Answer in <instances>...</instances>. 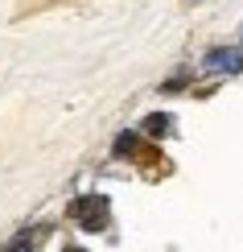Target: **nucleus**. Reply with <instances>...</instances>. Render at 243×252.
Here are the masks:
<instances>
[{
    "label": "nucleus",
    "mask_w": 243,
    "mask_h": 252,
    "mask_svg": "<svg viewBox=\"0 0 243 252\" xmlns=\"http://www.w3.org/2000/svg\"><path fill=\"white\" fill-rule=\"evenodd\" d=\"M75 219H82V227H91V232H99L103 223H108V198H79L75 203Z\"/></svg>",
    "instance_id": "f257e3e1"
},
{
    "label": "nucleus",
    "mask_w": 243,
    "mask_h": 252,
    "mask_svg": "<svg viewBox=\"0 0 243 252\" xmlns=\"http://www.w3.org/2000/svg\"><path fill=\"white\" fill-rule=\"evenodd\" d=\"M206 70H215V75H235L239 70V50H210Z\"/></svg>",
    "instance_id": "f03ea898"
},
{
    "label": "nucleus",
    "mask_w": 243,
    "mask_h": 252,
    "mask_svg": "<svg viewBox=\"0 0 243 252\" xmlns=\"http://www.w3.org/2000/svg\"><path fill=\"white\" fill-rule=\"evenodd\" d=\"M37 240H41V232H37V227H33V232H25V236H17L13 244H8V248H0V252H29V248L37 244Z\"/></svg>",
    "instance_id": "7ed1b4c3"
},
{
    "label": "nucleus",
    "mask_w": 243,
    "mask_h": 252,
    "mask_svg": "<svg viewBox=\"0 0 243 252\" xmlns=\"http://www.w3.org/2000/svg\"><path fill=\"white\" fill-rule=\"evenodd\" d=\"M169 128V116H149V120H144V132H153V136H161Z\"/></svg>",
    "instance_id": "20e7f679"
},
{
    "label": "nucleus",
    "mask_w": 243,
    "mask_h": 252,
    "mask_svg": "<svg viewBox=\"0 0 243 252\" xmlns=\"http://www.w3.org/2000/svg\"><path fill=\"white\" fill-rule=\"evenodd\" d=\"M66 252H79V248H66Z\"/></svg>",
    "instance_id": "39448f33"
}]
</instances>
